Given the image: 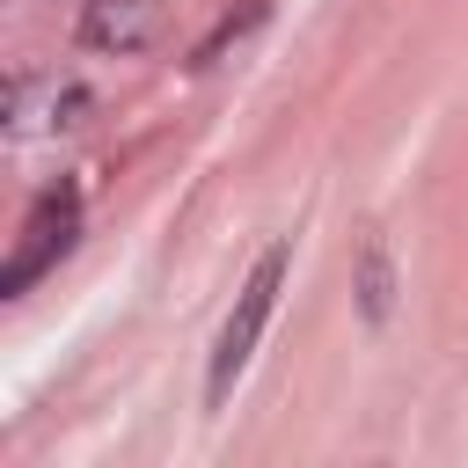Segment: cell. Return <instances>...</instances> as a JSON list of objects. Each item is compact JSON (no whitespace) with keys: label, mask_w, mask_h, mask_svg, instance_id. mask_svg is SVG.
<instances>
[{"label":"cell","mask_w":468,"mask_h":468,"mask_svg":"<svg viewBox=\"0 0 468 468\" xmlns=\"http://www.w3.org/2000/svg\"><path fill=\"white\" fill-rule=\"evenodd\" d=\"M278 285H285V249H263V256H256V271L241 278L234 307H227L219 336H212V366H205V402H212V410H227L234 380L249 373V358H256V344H263V329H271Z\"/></svg>","instance_id":"cell-1"},{"label":"cell","mask_w":468,"mask_h":468,"mask_svg":"<svg viewBox=\"0 0 468 468\" xmlns=\"http://www.w3.org/2000/svg\"><path fill=\"white\" fill-rule=\"evenodd\" d=\"M73 241H80V190L51 183L29 205V219H22V234H15V249L0 263V300H22L44 271H58V256H73Z\"/></svg>","instance_id":"cell-2"},{"label":"cell","mask_w":468,"mask_h":468,"mask_svg":"<svg viewBox=\"0 0 468 468\" xmlns=\"http://www.w3.org/2000/svg\"><path fill=\"white\" fill-rule=\"evenodd\" d=\"M161 37V0H88L80 7V44L88 51H146Z\"/></svg>","instance_id":"cell-3"},{"label":"cell","mask_w":468,"mask_h":468,"mask_svg":"<svg viewBox=\"0 0 468 468\" xmlns=\"http://www.w3.org/2000/svg\"><path fill=\"white\" fill-rule=\"evenodd\" d=\"M263 15H271V0H241L234 15H219V22H212L197 44H190V66H197V73H205V66H219V58H227L241 37H256V29H263Z\"/></svg>","instance_id":"cell-4"},{"label":"cell","mask_w":468,"mask_h":468,"mask_svg":"<svg viewBox=\"0 0 468 468\" xmlns=\"http://www.w3.org/2000/svg\"><path fill=\"white\" fill-rule=\"evenodd\" d=\"M358 307H366V322H388V307H395V263L380 241L358 249Z\"/></svg>","instance_id":"cell-5"}]
</instances>
